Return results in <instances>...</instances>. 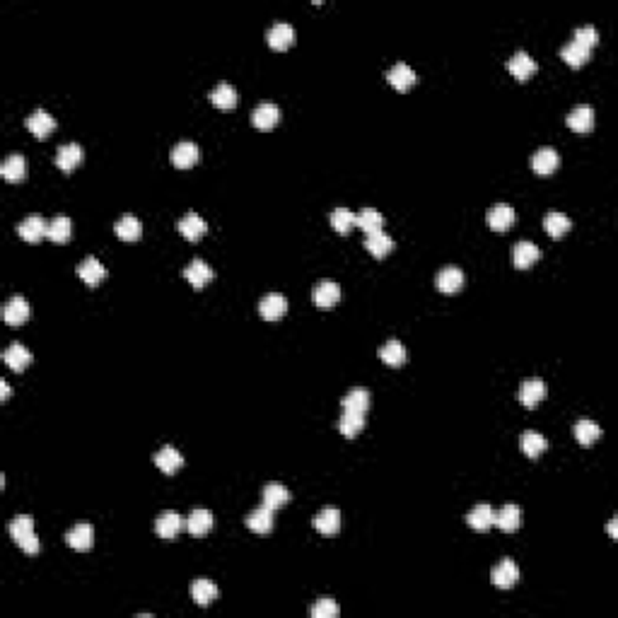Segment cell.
I'll return each instance as SVG.
<instances>
[{
    "mask_svg": "<svg viewBox=\"0 0 618 618\" xmlns=\"http://www.w3.org/2000/svg\"><path fill=\"white\" fill-rule=\"evenodd\" d=\"M8 531L10 536L15 538V543L22 548L27 555H34L42 551V541H39V536L34 534V519L30 517V514H17V517L8 524Z\"/></svg>",
    "mask_w": 618,
    "mask_h": 618,
    "instance_id": "cell-1",
    "label": "cell"
},
{
    "mask_svg": "<svg viewBox=\"0 0 618 618\" xmlns=\"http://www.w3.org/2000/svg\"><path fill=\"white\" fill-rule=\"evenodd\" d=\"M266 42L276 51L290 49L295 44V27L288 25V22H276V25H271V30L266 32Z\"/></svg>",
    "mask_w": 618,
    "mask_h": 618,
    "instance_id": "cell-2",
    "label": "cell"
},
{
    "mask_svg": "<svg viewBox=\"0 0 618 618\" xmlns=\"http://www.w3.org/2000/svg\"><path fill=\"white\" fill-rule=\"evenodd\" d=\"M169 160H172L174 167L189 169V167H194L198 160H201V150H198L196 143L184 140V143H177L172 147V152H169Z\"/></svg>",
    "mask_w": 618,
    "mask_h": 618,
    "instance_id": "cell-3",
    "label": "cell"
},
{
    "mask_svg": "<svg viewBox=\"0 0 618 618\" xmlns=\"http://www.w3.org/2000/svg\"><path fill=\"white\" fill-rule=\"evenodd\" d=\"M47 232H49V223L42 215H30V218L17 225V235L25 242H32V245L34 242H42L44 237H47Z\"/></svg>",
    "mask_w": 618,
    "mask_h": 618,
    "instance_id": "cell-4",
    "label": "cell"
},
{
    "mask_svg": "<svg viewBox=\"0 0 618 618\" xmlns=\"http://www.w3.org/2000/svg\"><path fill=\"white\" fill-rule=\"evenodd\" d=\"M3 319L8 326H20L30 319V302H27L22 295H15L10 297V302L3 307Z\"/></svg>",
    "mask_w": 618,
    "mask_h": 618,
    "instance_id": "cell-5",
    "label": "cell"
},
{
    "mask_svg": "<svg viewBox=\"0 0 618 618\" xmlns=\"http://www.w3.org/2000/svg\"><path fill=\"white\" fill-rule=\"evenodd\" d=\"M490 580H493V585L500 587V589H512L519 580V568L509 558H502V563L493 568Z\"/></svg>",
    "mask_w": 618,
    "mask_h": 618,
    "instance_id": "cell-6",
    "label": "cell"
},
{
    "mask_svg": "<svg viewBox=\"0 0 618 618\" xmlns=\"http://www.w3.org/2000/svg\"><path fill=\"white\" fill-rule=\"evenodd\" d=\"M311 299H314L316 307L328 309L341 299V288H338V283H333V280H321V283H316V288L311 290Z\"/></svg>",
    "mask_w": 618,
    "mask_h": 618,
    "instance_id": "cell-7",
    "label": "cell"
},
{
    "mask_svg": "<svg viewBox=\"0 0 618 618\" xmlns=\"http://www.w3.org/2000/svg\"><path fill=\"white\" fill-rule=\"evenodd\" d=\"M543 399H546V384H543V379L531 377V379H526V382L521 384L519 401H521V406H524V408H536Z\"/></svg>",
    "mask_w": 618,
    "mask_h": 618,
    "instance_id": "cell-8",
    "label": "cell"
},
{
    "mask_svg": "<svg viewBox=\"0 0 618 618\" xmlns=\"http://www.w3.org/2000/svg\"><path fill=\"white\" fill-rule=\"evenodd\" d=\"M560 164V155L553 150V147H538V150L534 152V157H531V167H534L536 174H541V177H548V174H553L555 169H558Z\"/></svg>",
    "mask_w": 618,
    "mask_h": 618,
    "instance_id": "cell-9",
    "label": "cell"
},
{
    "mask_svg": "<svg viewBox=\"0 0 618 618\" xmlns=\"http://www.w3.org/2000/svg\"><path fill=\"white\" fill-rule=\"evenodd\" d=\"M259 311L266 321H276L280 316H285L288 311V299L283 297L280 292H268L264 299L259 302Z\"/></svg>",
    "mask_w": 618,
    "mask_h": 618,
    "instance_id": "cell-10",
    "label": "cell"
},
{
    "mask_svg": "<svg viewBox=\"0 0 618 618\" xmlns=\"http://www.w3.org/2000/svg\"><path fill=\"white\" fill-rule=\"evenodd\" d=\"M152 462L157 464V469H160L162 474H177L179 469L184 466V457H181V452L172 445H164L162 450L152 457Z\"/></svg>",
    "mask_w": 618,
    "mask_h": 618,
    "instance_id": "cell-11",
    "label": "cell"
},
{
    "mask_svg": "<svg viewBox=\"0 0 618 618\" xmlns=\"http://www.w3.org/2000/svg\"><path fill=\"white\" fill-rule=\"evenodd\" d=\"M184 278L191 283V285L196 288V290H201V288L206 285V283H211L213 278H215V271H213L211 266H208L203 259H194V261H191V264L184 268Z\"/></svg>",
    "mask_w": 618,
    "mask_h": 618,
    "instance_id": "cell-12",
    "label": "cell"
},
{
    "mask_svg": "<svg viewBox=\"0 0 618 618\" xmlns=\"http://www.w3.org/2000/svg\"><path fill=\"white\" fill-rule=\"evenodd\" d=\"M507 70L512 73L517 80H529V78L538 70V66L526 51H517V54L507 61Z\"/></svg>",
    "mask_w": 618,
    "mask_h": 618,
    "instance_id": "cell-13",
    "label": "cell"
},
{
    "mask_svg": "<svg viewBox=\"0 0 618 618\" xmlns=\"http://www.w3.org/2000/svg\"><path fill=\"white\" fill-rule=\"evenodd\" d=\"M486 220H488L490 230L505 232L514 225V208L507 206V203H495L488 211V215H486Z\"/></svg>",
    "mask_w": 618,
    "mask_h": 618,
    "instance_id": "cell-14",
    "label": "cell"
},
{
    "mask_svg": "<svg viewBox=\"0 0 618 618\" xmlns=\"http://www.w3.org/2000/svg\"><path fill=\"white\" fill-rule=\"evenodd\" d=\"M565 123L575 130V133H589L594 128V109L589 104H580L565 116Z\"/></svg>",
    "mask_w": 618,
    "mask_h": 618,
    "instance_id": "cell-15",
    "label": "cell"
},
{
    "mask_svg": "<svg viewBox=\"0 0 618 618\" xmlns=\"http://www.w3.org/2000/svg\"><path fill=\"white\" fill-rule=\"evenodd\" d=\"M311 524H314V529L319 531V534L333 536V534H338V529H341V512H338L336 507H324L314 519H311Z\"/></svg>",
    "mask_w": 618,
    "mask_h": 618,
    "instance_id": "cell-16",
    "label": "cell"
},
{
    "mask_svg": "<svg viewBox=\"0 0 618 618\" xmlns=\"http://www.w3.org/2000/svg\"><path fill=\"white\" fill-rule=\"evenodd\" d=\"M66 541H68V546L75 548V551H89V548H92V541H94L92 524H87V521H82V524H75L66 534Z\"/></svg>",
    "mask_w": 618,
    "mask_h": 618,
    "instance_id": "cell-17",
    "label": "cell"
},
{
    "mask_svg": "<svg viewBox=\"0 0 618 618\" xmlns=\"http://www.w3.org/2000/svg\"><path fill=\"white\" fill-rule=\"evenodd\" d=\"M278 121H280V109H278V104H273V101H264V104H259L252 114V123L259 130H271Z\"/></svg>",
    "mask_w": 618,
    "mask_h": 618,
    "instance_id": "cell-18",
    "label": "cell"
},
{
    "mask_svg": "<svg viewBox=\"0 0 618 618\" xmlns=\"http://www.w3.org/2000/svg\"><path fill=\"white\" fill-rule=\"evenodd\" d=\"M25 126L30 128L37 138H49V133H54V130H56V118L51 116L49 111L37 109V111H32V114L27 116Z\"/></svg>",
    "mask_w": 618,
    "mask_h": 618,
    "instance_id": "cell-19",
    "label": "cell"
},
{
    "mask_svg": "<svg viewBox=\"0 0 618 618\" xmlns=\"http://www.w3.org/2000/svg\"><path fill=\"white\" fill-rule=\"evenodd\" d=\"M466 524L471 526V529H476V531H488L490 526L495 524V509H493L490 505H486V502L476 505L471 512L466 514Z\"/></svg>",
    "mask_w": 618,
    "mask_h": 618,
    "instance_id": "cell-20",
    "label": "cell"
},
{
    "mask_svg": "<svg viewBox=\"0 0 618 618\" xmlns=\"http://www.w3.org/2000/svg\"><path fill=\"white\" fill-rule=\"evenodd\" d=\"M184 526H186V521L181 519L179 512H162L155 521V531H157V536H162V538L179 536Z\"/></svg>",
    "mask_w": 618,
    "mask_h": 618,
    "instance_id": "cell-21",
    "label": "cell"
},
{
    "mask_svg": "<svg viewBox=\"0 0 618 618\" xmlns=\"http://www.w3.org/2000/svg\"><path fill=\"white\" fill-rule=\"evenodd\" d=\"M3 362L13 372H22V370H27V367H30L32 353L22 343H10V348H5V353H3Z\"/></svg>",
    "mask_w": 618,
    "mask_h": 618,
    "instance_id": "cell-22",
    "label": "cell"
},
{
    "mask_svg": "<svg viewBox=\"0 0 618 618\" xmlns=\"http://www.w3.org/2000/svg\"><path fill=\"white\" fill-rule=\"evenodd\" d=\"M464 280H466V278H464V271H459L457 266H445V268L438 273V280L435 283H438V290L452 295V292L462 290Z\"/></svg>",
    "mask_w": 618,
    "mask_h": 618,
    "instance_id": "cell-23",
    "label": "cell"
},
{
    "mask_svg": "<svg viewBox=\"0 0 618 618\" xmlns=\"http://www.w3.org/2000/svg\"><path fill=\"white\" fill-rule=\"evenodd\" d=\"M387 80L391 82V87H396L399 92H406V89H411L413 85H416V70H413L411 66L406 63H396L391 70L387 73Z\"/></svg>",
    "mask_w": 618,
    "mask_h": 618,
    "instance_id": "cell-24",
    "label": "cell"
},
{
    "mask_svg": "<svg viewBox=\"0 0 618 618\" xmlns=\"http://www.w3.org/2000/svg\"><path fill=\"white\" fill-rule=\"evenodd\" d=\"M247 526L252 531H257V534H268V531L273 529V509L266 507V505L252 509V512L247 514Z\"/></svg>",
    "mask_w": 618,
    "mask_h": 618,
    "instance_id": "cell-25",
    "label": "cell"
},
{
    "mask_svg": "<svg viewBox=\"0 0 618 618\" xmlns=\"http://www.w3.org/2000/svg\"><path fill=\"white\" fill-rule=\"evenodd\" d=\"M0 174H3L5 181H22L27 177V160L20 152H13V155L5 157V162L0 164Z\"/></svg>",
    "mask_w": 618,
    "mask_h": 618,
    "instance_id": "cell-26",
    "label": "cell"
},
{
    "mask_svg": "<svg viewBox=\"0 0 618 618\" xmlns=\"http://www.w3.org/2000/svg\"><path fill=\"white\" fill-rule=\"evenodd\" d=\"M78 276H80L89 288H97L106 278V268L101 266V261H97L94 257H87L80 266H78Z\"/></svg>",
    "mask_w": 618,
    "mask_h": 618,
    "instance_id": "cell-27",
    "label": "cell"
},
{
    "mask_svg": "<svg viewBox=\"0 0 618 618\" xmlns=\"http://www.w3.org/2000/svg\"><path fill=\"white\" fill-rule=\"evenodd\" d=\"M179 232L181 235L186 237V240L189 242H198L201 240L203 235H206L208 232V225H206V220L201 218V215H196V213H189V215H184V218L179 220Z\"/></svg>",
    "mask_w": 618,
    "mask_h": 618,
    "instance_id": "cell-28",
    "label": "cell"
},
{
    "mask_svg": "<svg viewBox=\"0 0 618 618\" xmlns=\"http://www.w3.org/2000/svg\"><path fill=\"white\" fill-rule=\"evenodd\" d=\"M512 259H514V266L517 268H529V266H534L538 259H541V252H538V247L534 245V242L524 240V242H517L512 249Z\"/></svg>",
    "mask_w": 618,
    "mask_h": 618,
    "instance_id": "cell-29",
    "label": "cell"
},
{
    "mask_svg": "<svg viewBox=\"0 0 618 618\" xmlns=\"http://www.w3.org/2000/svg\"><path fill=\"white\" fill-rule=\"evenodd\" d=\"M80 162H82V147L78 143L61 145L58 150H56V164H58V169H63V172H73Z\"/></svg>",
    "mask_w": 618,
    "mask_h": 618,
    "instance_id": "cell-30",
    "label": "cell"
},
{
    "mask_svg": "<svg viewBox=\"0 0 618 618\" xmlns=\"http://www.w3.org/2000/svg\"><path fill=\"white\" fill-rule=\"evenodd\" d=\"M213 524H215L213 514L203 507L194 509V512L189 514V519H186V529H189L191 536H206L208 531L213 529Z\"/></svg>",
    "mask_w": 618,
    "mask_h": 618,
    "instance_id": "cell-31",
    "label": "cell"
},
{
    "mask_svg": "<svg viewBox=\"0 0 618 618\" xmlns=\"http://www.w3.org/2000/svg\"><path fill=\"white\" fill-rule=\"evenodd\" d=\"M365 249L372 254L374 259H384L387 254L394 249V240L387 235V232H372V235H365Z\"/></svg>",
    "mask_w": 618,
    "mask_h": 618,
    "instance_id": "cell-32",
    "label": "cell"
},
{
    "mask_svg": "<svg viewBox=\"0 0 618 618\" xmlns=\"http://www.w3.org/2000/svg\"><path fill=\"white\" fill-rule=\"evenodd\" d=\"M589 54H592V49H587L585 44L575 42V39H572L570 44H565V47L560 49V58H563L565 63L572 66V68L585 66L587 61H589Z\"/></svg>",
    "mask_w": 618,
    "mask_h": 618,
    "instance_id": "cell-33",
    "label": "cell"
},
{
    "mask_svg": "<svg viewBox=\"0 0 618 618\" xmlns=\"http://www.w3.org/2000/svg\"><path fill=\"white\" fill-rule=\"evenodd\" d=\"M572 433H575V438L582 447H592L594 442L602 438V428L594 421H589V418H580L575 423V428H572Z\"/></svg>",
    "mask_w": 618,
    "mask_h": 618,
    "instance_id": "cell-34",
    "label": "cell"
},
{
    "mask_svg": "<svg viewBox=\"0 0 618 618\" xmlns=\"http://www.w3.org/2000/svg\"><path fill=\"white\" fill-rule=\"evenodd\" d=\"M191 599H194V602L198 604V606H208V604H213L215 599H218V585H215V582H211V580H196L194 585H191Z\"/></svg>",
    "mask_w": 618,
    "mask_h": 618,
    "instance_id": "cell-35",
    "label": "cell"
},
{
    "mask_svg": "<svg viewBox=\"0 0 618 618\" xmlns=\"http://www.w3.org/2000/svg\"><path fill=\"white\" fill-rule=\"evenodd\" d=\"M495 524L500 526L502 531L512 534V531H517V529H519V524H521V509H519L514 502L505 505L500 512H495Z\"/></svg>",
    "mask_w": 618,
    "mask_h": 618,
    "instance_id": "cell-36",
    "label": "cell"
},
{
    "mask_svg": "<svg viewBox=\"0 0 618 618\" xmlns=\"http://www.w3.org/2000/svg\"><path fill=\"white\" fill-rule=\"evenodd\" d=\"M379 360L387 362V365H391V367L404 365V362L408 360V353H406L404 343L396 341V338H391V341H387V343L382 345V348H379Z\"/></svg>",
    "mask_w": 618,
    "mask_h": 618,
    "instance_id": "cell-37",
    "label": "cell"
},
{
    "mask_svg": "<svg viewBox=\"0 0 618 618\" xmlns=\"http://www.w3.org/2000/svg\"><path fill=\"white\" fill-rule=\"evenodd\" d=\"M208 99H211L218 109L230 111V109H235V106H237V89L232 87V85H228V82H220L218 87L208 94Z\"/></svg>",
    "mask_w": 618,
    "mask_h": 618,
    "instance_id": "cell-38",
    "label": "cell"
},
{
    "mask_svg": "<svg viewBox=\"0 0 618 618\" xmlns=\"http://www.w3.org/2000/svg\"><path fill=\"white\" fill-rule=\"evenodd\" d=\"M355 225H358L365 235H372V232H379L384 228V218L377 208H362L360 213H355Z\"/></svg>",
    "mask_w": 618,
    "mask_h": 618,
    "instance_id": "cell-39",
    "label": "cell"
},
{
    "mask_svg": "<svg viewBox=\"0 0 618 618\" xmlns=\"http://www.w3.org/2000/svg\"><path fill=\"white\" fill-rule=\"evenodd\" d=\"M114 232H116L118 240L135 242V240H140V235H143V225H140V220L133 218V215H123V218L114 225Z\"/></svg>",
    "mask_w": 618,
    "mask_h": 618,
    "instance_id": "cell-40",
    "label": "cell"
},
{
    "mask_svg": "<svg viewBox=\"0 0 618 618\" xmlns=\"http://www.w3.org/2000/svg\"><path fill=\"white\" fill-rule=\"evenodd\" d=\"M543 228H546V232L553 237V240H560V237H565L570 232L572 223H570L568 215H563L558 211H551L546 218H543Z\"/></svg>",
    "mask_w": 618,
    "mask_h": 618,
    "instance_id": "cell-41",
    "label": "cell"
},
{
    "mask_svg": "<svg viewBox=\"0 0 618 618\" xmlns=\"http://www.w3.org/2000/svg\"><path fill=\"white\" fill-rule=\"evenodd\" d=\"M519 445H521V452H524L526 457L536 459L538 455H543V452H546L548 442H546V438H543V435L534 433V430H526V433L521 435Z\"/></svg>",
    "mask_w": 618,
    "mask_h": 618,
    "instance_id": "cell-42",
    "label": "cell"
},
{
    "mask_svg": "<svg viewBox=\"0 0 618 618\" xmlns=\"http://www.w3.org/2000/svg\"><path fill=\"white\" fill-rule=\"evenodd\" d=\"M362 428H365V413H358V411H343L341 421H338V430L345 435V438H355L358 433H362Z\"/></svg>",
    "mask_w": 618,
    "mask_h": 618,
    "instance_id": "cell-43",
    "label": "cell"
},
{
    "mask_svg": "<svg viewBox=\"0 0 618 618\" xmlns=\"http://www.w3.org/2000/svg\"><path fill=\"white\" fill-rule=\"evenodd\" d=\"M288 500H290V490H288L285 486L266 483V488H264V505H266V507L278 509V507H283Z\"/></svg>",
    "mask_w": 618,
    "mask_h": 618,
    "instance_id": "cell-44",
    "label": "cell"
},
{
    "mask_svg": "<svg viewBox=\"0 0 618 618\" xmlns=\"http://www.w3.org/2000/svg\"><path fill=\"white\" fill-rule=\"evenodd\" d=\"M70 232H73L70 218H66V215H58V218H54L49 223L47 237H49L51 242H58V245H63V242L70 240Z\"/></svg>",
    "mask_w": 618,
    "mask_h": 618,
    "instance_id": "cell-45",
    "label": "cell"
},
{
    "mask_svg": "<svg viewBox=\"0 0 618 618\" xmlns=\"http://www.w3.org/2000/svg\"><path fill=\"white\" fill-rule=\"evenodd\" d=\"M341 406H343V411L367 413V408H370V391H365V389H353V391H348V394L343 396Z\"/></svg>",
    "mask_w": 618,
    "mask_h": 618,
    "instance_id": "cell-46",
    "label": "cell"
},
{
    "mask_svg": "<svg viewBox=\"0 0 618 618\" xmlns=\"http://www.w3.org/2000/svg\"><path fill=\"white\" fill-rule=\"evenodd\" d=\"M331 225L338 235H348V232L355 228V213L348 211V208H336V211L331 213Z\"/></svg>",
    "mask_w": 618,
    "mask_h": 618,
    "instance_id": "cell-47",
    "label": "cell"
},
{
    "mask_svg": "<svg viewBox=\"0 0 618 618\" xmlns=\"http://www.w3.org/2000/svg\"><path fill=\"white\" fill-rule=\"evenodd\" d=\"M311 618H336L338 616V604L328 597H321L319 602L309 609Z\"/></svg>",
    "mask_w": 618,
    "mask_h": 618,
    "instance_id": "cell-48",
    "label": "cell"
},
{
    "mask_svg": "<svg viewBox=\"0 0 618 618\" xmlns=\"http://www.w3.org/2000/svg\"><path fill=\"white\" fill-rule=\"evenodd\" d=\"M575 42H580V44H585L587 49H594L599 44V32L594 30L592 25H585V27H577L575 30Z\"/></svg>",
    "mask_w": 618,
    "mask_h": 618,
    "instance_id": "cell-49",
    "label": "cell"
},
{
    "mask_svg": "<svg viewBox=\"0 0 618 618\" xmlns=\"http://www.w3.org/2000/svg\"><path fill=\"white\" fill-rule=\"evenodd\" d=\"M0 399H10V384L5 379H0Z\"/></svg>",
    "mask_w": 618,
    "mask_h": 618,
    "instance_id": "cell-50",
    "label": "cell"
},
{
    "mask_svg": "<svg viewBox=\"0 0 618 618\" xmlns=\"http://www.w3.org/2000/svg\"><path fill=\"white\" fill-rule=\"evenodd\" d=\"M609 534H611V538H618V519L609 521Z\"/></svg>",
    "mask_w": 618,
    "mask_h": 618,
    "instance_id": "cell-51",
    "label": "cell"
}]
</instances>
